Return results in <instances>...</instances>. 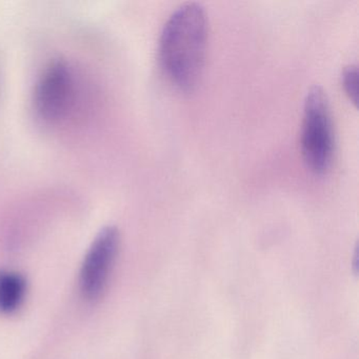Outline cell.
Here are the masks:
<instances>
[{
    "label": "cell",
    "mask_w": 359,
    "mask_h": 359,
    "mask_svg": "<svg viewBox=\"0 0 359 359\" xmlns=\"http://www.w3.org/2000/svg\"><path fill=\"white\" fill-rule=\"evenodd\" d=\"M65 60L50 62L39 77L34 91L37 115L49 125H60L74 113L79 102V79Z\"/></svg>",
    "instance_id": "cell-3"
},
{
    "label": "cell",
    "mask_w": 359,
    "mask_h": 359,
    "mask_svg": "<svg viewBox=\"0 0 359 359\" xmlns=\"http://www.w3.org/2000/svg\"><path fill=\"white\" fill-rule=\"evenodd\" d=\"M26 279L20 273L0 271V312H15L26 295Z\"/></svg>",
    "instance_id": "cell-5"
},
{
    "label": "cell",
    "mask_w": 359,
    "mask_h": 359,
    "mask_svg": "<svg viewBox=\"0 0 359 359\" xmlns=\"http://www.w3.org/2000/svg\"><path fill=\"white\" fill-rule=\"evenodd\" d=\"M300 146L311 172L323 175L329 171L335 153V135L327 94L318 86L313 87L304 100Z\"/></svg>",
    "instance_id": "cell-2"
},
{
    "label": "cell",
    "mask_w": 359,
    "mask_h": 359,
    "mask_svg": "<svg viewBox=\"0 0 359 359\" xmlns=\"http://www.w3.org/2000/svg\"><path fill=\"white\" fill-rule=\"evenodd\" d=\"M342 87L348 100L357 106L358 100V70L356 66H348L344 69L341 76Z\"/></svg>",
    "instance_id": "cell-6"
},
{
    "label": "cell",
    "mask_w": 359,
    "mask_h": 359,
    "mask_svg": "<svg viewBox=\"0 0 359 359\" xmlns=\"http://www.w3.org/2000/svg\"><path fill=\"white\" fill-rule=\"evenodd\" d=\"M121 245L115 226L102 229L92 243L81 264L79 285L87 299H96L106 289Z\"/></svg>",
    "instance_id": "cell-4"
},
{
    "label": "cell",
    "mask_w": 359,
    "mask_h": 359,
    "mask_svg": "<svg viewBox=\"0 0 359 359\" xmlns=\"http://www.w3.org/2000/svg\"><path fill=\"white\" fill-rule=\"evenodd\" d=\"M208 45V18L198 3H186L168 18L159 39L158 57L168 79L180 91L201 81Z\"/></svg>",
    "instance_id": "cell-1"
}]
</instances>
